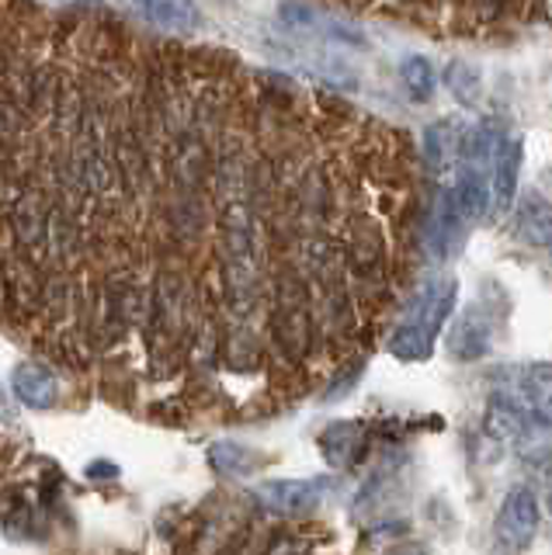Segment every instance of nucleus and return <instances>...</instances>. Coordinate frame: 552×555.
<instances>
[{"label": "nucleus", "mask_w": 552, "mask_h": 555, "mask_svg": "<svg viewBox=\"0 0 552 555\" xmlns=\"http://www.w3.org/2000/svg\"><path fill=\"white\" fill-rule=\"evenodd\" d=\"M400 80L407 83V91L418 98V101H427L435 94V66L424 56H407L400 63Z\"/></svg>", "instance_id": "19"}, {"label": "nucleus", "mask_w": 552, "mask_h": 555, "mask_svg": "<svg viewBox=\"0 0 552 555\" xmlns=\"http://www.w3.org/2000/svg\"><path fill=\"white\" fill-rule=\"evenodd\" d=\"M389 351L400 361H427L431 351H435V337H431L427 330L418 323H403L400 330H393Z\"/></svg>", "instance_id": "17"}, {"label": "nucleus", "mask_w": 552, "mask_h": 555, "mask_svg": "<svg viewBox=\"0 0 552 555\" xmlns=\"http://www.w3.org/2000/svg\"><path fill=\"white\" fill-rule=\"evenodd\" d=\"M386 555H424L421 548H413V545H400V548H389Z\"/></svg>", "instance_id": "23"}, {"label": "nucleus", "mask_w": 552, "mask_h": 555, "mask_svg": "<svg viewBox=\"0 0 552 555\" xmlns=\"http://www.w3.org/2000/svg\"><path fill=\"white\" fill-rule=\"evenodd\" d=\"M445 87L462 108H476L479 94H483V80H479V69L465 60H452L445 66Z\"/></svg>", "instance_id": "16"}, {"label": "nucleus", "mask_w": 552, "mask_h": 555, "mask_svg": "<svg viewBox=\"0 0 552 555\" xmlns=\"http://www.w3.org/2000/svg\"><path fill=\"white\" fill-rule=\"evenodd\" d=\"M91 476H118V468H115L112 462H108V465H105V462H94V465H91Z\"/></svg>", "instance_id": "21"}, {"label": "nucleus", "mask_w": 552, "mask_h": 555, "mask_svg": "<svg viewBox=\"0 0 552 555\" xmlns=\"http://www.w3.org/2000/svg\"><path fill=\"white\" fill-rule=\"evenodd\" d=\"M525 396L535 421L552 430V364H531L525 372Z\"/></svg>", "instance_id": "14"}, {"label": "nucleus", "mask_w": 552, "mask_h": 555, "mask_svg": "<svg viewBox=\"0 0 552 555\" xmlns=\"http://www.w3.org/2000/svg\"><path fill=\"white\" fill-rule=\"evenodd\" d=\"M11 386H14V396H18L25 406H36V410H49L56 403V396H60L53 372H46L42 364H31V361H25V364L14 369Z\"/></svg>", "instance_id": "8"}, {"label": "nucleus", "mask_w": 552, "mask_h": 555, "mask_svg": "<svg viewBox=\"0 0 552 555\" xmlns=\"http://www.w3.org/2000/svg\"><path fill=\"white\" fill-rule=\"evenodd\" d=\"M0 416H4V421H11V416H14V406H11V399H8L4 389H0Z\"/></svg>", "instance_id": "22"}, {"label": "nucleus", "mask_w": 552, "mask_h": 555, "mask_svg": "<svg viewBox=\"0 0 552 555\" xmlns=\"http://www.w3.org/2000/svg\"><path fill=\"white\" fill-rule=\"evenodd\" d=\"M459 150H462V135L455 121H431L424 129V160L435 170L452 167Z\"/></svg>", "instance_id": "12"}, {"label": "nucleus", "mask_w": 552, "mask_h": 555, "mask_svg": "<svg viewBox=\"0 0 552 555\" xmlns=\"http://www.w3.org/2000/svg\"><path fill=\"white\" fill-rule=\"evenodd\" d=\"M257 496H261V503L274 514H309L323 496V482L320 479H271L257 486Z\"/></svg>", "instance_id": "4"}, {"label": "nucleus", "mask_w": 552, "mask_h": 555, "mask_svg": "<svg viewBox=\"0 0 552 555\" xmlns=\"http://www.w3.org/2000/svg\"><path fill=\"white\" fill-rule=\"evenodd\" d=\"M517 230H522L525 240L549 247L552 243V205L542 195L522 198V208H517Z\"/></svg>", "instance_id": "13"}, {"label": "nucleus", "mask_w": 552, "mask_h": 555, "mask_svg": "<svg viewBox=\"0 0 552 555\" xmlns=\"http://www.w3.org/2000/svg\"><path fill=\"white\" fill-rule=\"evenodd\" d=\"M11 222L25 260L36 264V260L49 257V205L42 202L39 191H18V198L11 205Z\"/></svg>", "instance_id": "3"}, {"label": "nucleus", "mask_w": 552, "mask_h": 555, "mask_svg": "<svg viewBox=\"0 0 552 555\" xmlns=\"http://www.w3.org/2000/svg\"><path fill=\"white\" fill-rule=\"evenodd\" d=\"M219 222H222V285L236 317H247L257 302L254 219L247 198V170L240 160L219 167Z\"/></svg>", "instance_id": "1"}, {"label": "nucleus", "mask_w": 552, "mask_h": 555, "mask_svg": "<svg viewBox=\"0 0 552 555\" xmlns=\"http://www.w3.org/2000/svg\"><path fill=\"white\" fill-rule=\"evenodd\" d=\"M4 295H8V302L11 306H18V309H36L42 302V282H39V274L31 271V260H8L4 264Z\"/></svg>", "instance_id": "9"}, {"label": "nucleus", "mask_w": 552, "mask_h": 555, "mask_svg": "<svg viewBox=\"0 0 552 555\" xmlns=\"http://www.w3.org/2000/svg\"><path fill=\"white\" fill-rule=\"evenodd\" d=\"M136 11H140L143 17H150V25L170 28V31L195 28V22H198V8H192V4H178V0H161V4H140Z\"/></svg>", "instance_id": "18"}, {"label": "nucleus", "mask_w": 552, "mask_h": 555, "mask_svg": "<svg viewBox=\"0 0 552 555\" xmlns=\"http://www.w3.org/2000/svg\"><path fill=\"white\" fill-rule=\"evenodd\" d=\"M542 507L528 486H514L497 511V542L508 552H525L539 534Z\"/></svg>", "instance_id": "2"}, {"label": "nucleus", "mask_w": 552, "mask_h": 555, "mask_svg": "<svg viewBox=\"0 0 552 555\" xmlns=\"http://www.w3.org/2000/svg\"><path fill=\"white\" fill-rule=\"evenodd\" d=\"M448 351L455 361H476L490 351V323L479 312H462L448 330Z\"/></svg>", "instance_id": "7"}, {"label": "nucleus", "mask_w": 552, "mask_h": 555, "mask_svg": "<svg viewBox=\"0 0 552 555\" xmlns=\"http://www.w3.org/2000/svg\"><path fill=\"white\" fill-rule=\"evenodd\" d=\"M80 254V230L77 219L66 212L60 202L49 205V257L53 260H74Z\"/></svg>", "instance_id": "11"}, {"label": "nucleus", "mask_w": 552, "mask_h": 555, "mask_svg": "<svg viewBox=\"0 0 552 555\" xmlns=\"http://www.w3.org/2000/svg\"><path fill=\"white\" fill-rule=\"evenodd\" d=\"M209 462L216 473L222 476H247L257 468V462H261V455H257L254 448L240 444V441H216L209 448Z\"/></svg>", "instance_id": "15"}, {"label": "nucleus", "mask_w": 552, "mask_h": 555, "mask_svg": "<svg viewBox=\"0 0 552 555\" xmlns=\"http://www.w3.org/2000/svg\"><path fill=\"white\" fill-rule=\"evenodd\" d=\"M455 205L465 222H476L490 212L493 205V184L487 178V170H473V167H459V181L452 188Z\"/></svg>", "instance_id": "6"}, {"label": "nucleus", "mask_w": 552, "mask_h": 555, "mask_svg": "<svg viewBox=\"0 0 552 555\" xmlns=\"http://www.w3.org/2000/svg\"><path fill=\"white\" fill-rule=\"evenodd\" d=\"M0 202H4V188H0Z\"/></svg>", "instance_id": "24"}, {"label": "nucleus", "mask_w": 552, "mask_h": 555, "mask_svg": "<svg viewBox=\"0 0 552 555\" xmlns=\"http://www.w3.org/2000/svg\"><path fill=\"white\" fill-rule=\"evenodd\" d=\"M22 121H25V112L18 108V104H14V98L0 94V150L18 143Z\"/></svg>", "instance_id": "20"}, {"label": "nucleus", "mask_w": 552, "mask_h": 555, "mask_svg": "<svg viewBox=\"0 0 552 555\" xmlns=\"http://www.w3.org/2000/svg\"><path fill=\"white\" fill-rule=\"evenodd\" d=\"M517 178H522V139H500L490 184H493V208L508 212L517 195Z\"/></svg>", "instance_id": "5"}, {"label": "nucleus", "mask_w": 552, "mask_h": 555, "mask_svg": "<svg viewBox=\"0 0 552 555\" xmlns=\"http://www.w3.org/2000/svg\"><path fill=\"white\" fill-rule=\"evenodd\" d=\"M483 430H487V438L500 441V444H511L525 434V413L517 410L508 396H490L487 403V413H483Z\"/></svg>", "instance_id": "10"}]
</instances>
